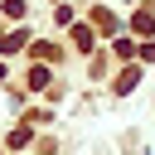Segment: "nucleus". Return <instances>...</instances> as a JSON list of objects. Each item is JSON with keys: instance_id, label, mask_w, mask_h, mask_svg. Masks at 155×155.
I'll use <instances>...</instances> for the list:
<instances>
[{"instance_id": "obj_3", "label": "nucleus", "mask_w": 155, "mask_h": 155, "mask_svg": "<svg viewBox=\"0 0 155 155\" xmlns=\"http://www.w3.org/2000/svg\"><path fill=\"white\" fill-rule=\"evenodd\" d=\"M136 78H140V68H126V73L116 78V92H131V87H136Z\"/></svg>"}, {"instance_id": "obj_6", "label": "nucleus", "mask_w": 155, "mask_h": 155, "mask_svg": "<svg viewBox=\"0 0 155 155\" xmlns=\"http://www.w3.org/2000/svg\"><path fill=\"white\" fill-rule=\"evenodd\" d=\"M29 87H48V68H29Z\"/></svg>"}, {"instance_id": "obj_4", "label": "nucleus", "mask_w": 155, "mask_h": 155, "mask_svg": "<svg viewBox=\"0 0 155 155\" xmlns=\"http://www.w3.org/2000/svg\"><path fill=\"white\" fill-rule=\"evenodd\" d=\"M73 44H78V48H82V53H87V48H92V34H87V29H82V24H73Z\"/></svg>"}, {"instance_id": "obj_1", "label": "nucleus", "mask_w": 155, "mask_h": 155, "mask_svg": "<svg viewBox=\"0 0 155 155\" xmlns=\"http://www.w3.org/2000/svg\"><path fill=\"white\" fill-rule=\"evenodd\" d=\"M131 29H136V34H155V15H150V10H136Z\"/></svg>"}, {"instance_id": "obj_7", "label": "nucleus", "mask_w": 155, "mask_h": 155, "mask_svg": "<svg viewBox=\"0 0 155 155\" xmlns=\"http://www.w3.org/2000/svg\"><path fill=\"white\" fill-rule=\"evenodd\" d=\"M0 78H5V68H0Z\"/></svg>"}, {"instance_id": "obj_5", "label": "nucleus", "mask_w": 155, "mask_h": 155, "mask_svg": "<svg viewBox=\"0 0 155 155\" xmlns=\"http://www.w3.org/2000/svg\"><path fill=\"white\" fill-rule=\"evenodd\" d=\"M19 44H24V29H15V34H5V44H0V48H5V53H15Z\"/></svg>"}, {"instance_id": "obj_2", "label": "nucleus", "mask_w": 155, "mask_h": 155, "mask_svg": "<svg viewBox=\"0 0 155 155\" xmlns=\"http://www.w3.org/2000/svg\"><path fill=\"white\" fill-rule=\"evenodd\" d=\"M92 19H97V24H102V34H116V29H121V19H116V15H111V10H97V15H92Z\"/></svg>"}]
</instances>
